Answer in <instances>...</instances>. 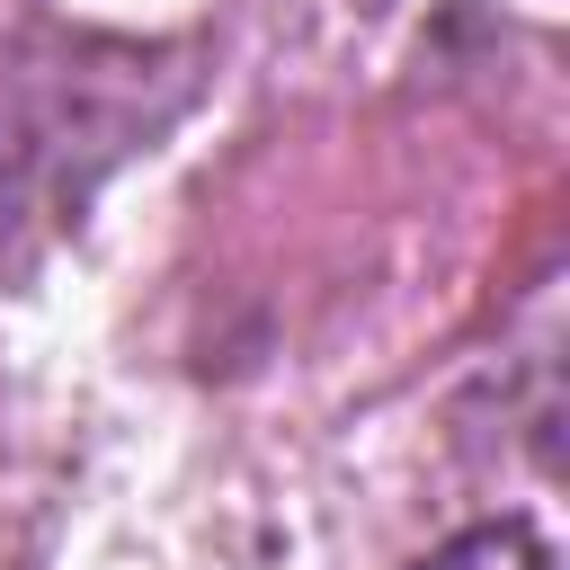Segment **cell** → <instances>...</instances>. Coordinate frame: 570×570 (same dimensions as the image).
Here are the masks:
<instances>
[{
  "mask_svg": "<svg viewBox=\"0 0 570 570\" xmlns=\"http://www.w3.org/2000/svg\"><path fill=\"white\" fill-rule=\"evenodd\" d=\"M419 570H552V552H543V534H534V525L499 517V525H472V534L436 543Z\"/></svg>",
  "mask_w": 570,
  "mask_h": 570,
  "instance_id": "obj_1",
  "label": "cell"
}]
</instances>
